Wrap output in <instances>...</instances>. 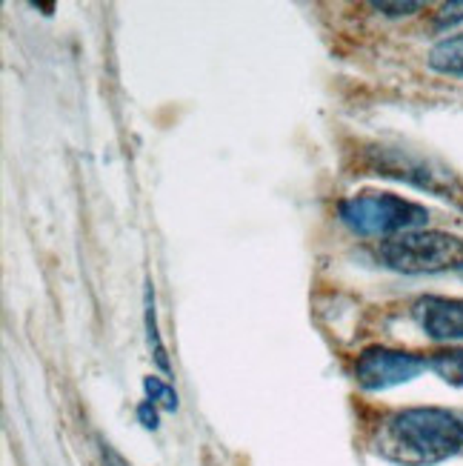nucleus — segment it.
Here are the masks:
<instances>
[{
  "label": "nucleus",
  "instance_id": "f257e3e1",
  "mask_svg": "<svg viewBox=\"0 0 463 466\" xmlns=\"http://www.w3.org/2000/svg\"><path fill=\"white\" fill-rule=\"evenodd\" d=\"M375 452L398 466H432L463 450V418L440 407L398 410L377 423Z\"/></svg>",
  "mask_w": 463,
  "mask_h": 466
},
{
  "label": "nucleus",
  "instance_id": "f03ea898",
  "mask_svg": "<svg viewBox=\"0 0 463 466\" xmlns=\"http://www.w3.org/2000/svg\"><path fill=\"white\" fill-rule=\"evenodd\" d=\"M384 267L404 275H432L463 269V240L449 232L412 229L404 235L387 238L377 247Z\"/></svg>",
  "mask_w": 463,
  "mask_h": 466
},
{
  "label": "nucleus",
  "instance_id": "7ed1b4c3",
  "mask_svg": "<svg viewBox=\"0 0 463 466\" xmlns=\"http://www.w3.org/2000/svg\"><path fill=\"white\" fill-rule=\"evenodd\" d=\"M337 218L357 235H404L424 229L429 209L392 192H357L337 204Z\"/></svg>",
  "mask_w": 463,
  "mask_h": 466
},
{
  "label": "nucleus",
  "instance_id": "20e7f679",
  "mask_svg": "<svg viewBox=\"0 0 463 466\" xmlns=\"http://www.w3.org/2000/svg\"><path fill=\"white\" fill-rule=\"evenodd\" d=\"M360 169L380 175V177L404 180V184L427 189L438 198H449V200L463 198V187L458 184L452 169H447L444 164H438L432 157L415 155L400 147H369L364 152V160H360Z\"/></svg>",
  "mask_w": 463,
  "mask_h": 466
},
{
  "label": "nucleus",
  "instance_id": "39448f33",
  "mask_svg": "<svg viewBox=\"0 0 463 466\" xmlns=\"http://www.w3.org/2000/svg\"><path fill=\"white\" fill-rule=\"evenodd\" d=\"M427 370V355L392 347H367L355 360V380L367 392H384L420 378Z\"/></svg>",
  "mask_w": 463,
  "mask_h": 466
},
{
  "label": "nucleus",
  "instance_id": "423d86ee",
  "mask_svg": "<svg viewBox=\"0 0 463 466\" xmlns=\"http://www.w3.org/2000/svg\"><path fill=\"white\" fill-rule=\"evenodd\" d=\"M412 318L427 338L438 343H460L463 340V298L424 295L415 300Z\"/></svg>",
  "mask_w": 463,
  "mask_h": 466
},
{
  "label": "nucleus",
  "instance_id": "0eeeda50",
  "mask_svg": "<svg viewBox=\"0 0 463 466\" xmlns=\"http://www.w3.org/2000/svg\"><path fill=\"white\" fill-rule=\"evenodd\" d=\"M427 64L438 75L463 77V32L460 35H449L444 40H438V44L429 49Z\"/></svg>",
  "mask_w": 463,
  "mask_h": 466
},
{
  "label": "nucleus",
  "instance_id": "6e6552de",
  "mask_svg": "<svg viewBox=\"0 0 463 466\" xmlns=\"http://www.w3.org/2000/svg\"><path fill=\"white\" fill-rule=\"evenodd\" d=\"M427 367L449 387H463V347L438 350L427 355Z\"/></svg>",
  "mask_w": 463,
  "mask_h": 466
},
{
  "label": "nucleus",
  "instance_id": "1a4fd4ad",
  "mask_svg": "<svg viewBox=\"0 0 463 466\" xmlns=\"http://www.w3.org/2000/svg\"><path fill=\"white\" fill-rule=\"evenodd\" d=\"M146 338H149V347H152V355H155V363L164 372L172 370L169 363V355H166V347L164 340H160V332H157V315H155V292H152V283H146Z\"/></svg>",
  "mask_w": 463,
  "mask_h": 466
},
{
  "label": "nucleus",
  "instance_id": "9d476101",
  "mask_svg": "<svg viewBox=\"0 0 463 466\" xmlns=\"http://www.w3.org/2000/svg\"><path fill=\"white\" fill-rule=\"evenodd\" d=\"M144 390H146V395H149V400L155 403V407H164L169 412L177 410V392L169 387L164 378H155V375L144 378Z\"/></svg>",
  "mask_w": 463,
  "mask_h": 466
},
{
  "label": "nucleus",
  "instance_id": "9b49d317",
  "mask_svg": "<svg viewBox=\"0 0 463 466\" xmlns=\"http://www.w3.org/2000/svg\"><path fill=\"white\" fill-rule=\"evenodd\" d=\"M435 20H438V29H449L455 24H463V0H452V4H444Z\"/></svg>",
  "mask_w": 463,
  "mask_h": 466
},
{
  "label": "nucleus",
  "instance_id": "f8f14e48",
  "mask_svg": "<svg viewBox=\"0 0 463 466\" xmlns=\"http://www.w3.org/2000/svg\"><path fill=\"white\" fill-rule=\"evenodd\" d=\"M372 9L384 12V15H392V17H400V15H412L420 9V4H389V0H380V4H372Z\"/></svg>",
  "mask_w": 463,
  "mask_h": 466
},
{
  "label": "nucleus",
  "instance_id": "ddd939ff",
  "mask_svg": "<svg viewBox=\"0 0 463 466\" xmlns=\"http://www.w3.org/2000/svg\"><path fill=\"white\" fill-rule=\"evenodd\" d=\"M137 418H140V423H144L146 430H155L157 427V412H155V403L152 400H144L137 407Z\"/></svg>",
  "mask_w": 463,
  "mask_h": 466
},
{
  "label": "nucleus",
  "instance_id": "4468645a",
  "mask_svg": "<svg viewBox=\"0 0 463 466\" xmlns=\"http://www.w3.org/2000/svg\"><path fill=\"white\" fill-rule=\"evenodd\" d=\"M460 278H463V269H460Z\"/></svg>",
  "mask_w": 463,
  "mask_h": 466
}]
</instances>
